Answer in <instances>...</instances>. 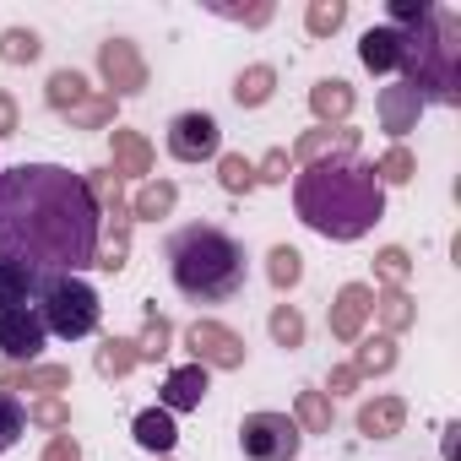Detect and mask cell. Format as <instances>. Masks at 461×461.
<instances>
[{"mask_svg":"<svg viewBox=\"0 0 461 461\" xmlns=\"http://www.w3.org/2000/svg\"><path fill=\"white\" fill-rule=\"evenodd\" d=\"M50 331L39 310H0V364H39Z\"/></svg>","mask_w":461,"mask_h":461,"instance_id":"obj_10","label":"cell"},{"mask_svg":"<svg viewBox=\"0 0 461 461\" xmlns=\"http://www.w3.org/2000/svg\"><path fill=\"white\" fill-rule=\"evenodd\" d=\"M131 342H136V358H141V364H163L168 348H174V321H168L158 304H141V331H136Z\"/></svg>","mask_w":461,"mask_h":461,"instance_id":"obj_24","label":"cell"},{"mask_svg":"<svg viewBox=\"0 0 461 461\" xmlns=\"http://www.w3.org/2000/svg\"><path fill=\"white\" fill-rule=\"evenodd\" d=\"M240 450H245V461H299L304 434L288 412H245Z\"/></svg>","mask_w":461,"mask_h":461,"instance_id":"obj_6","label":"cell"},{"mask_svg":"<svg viewBox=\"0 0 461 461\" xmlns=\"http://www.w3.org/2000/svg\"><path fill=\"white\" fill-rule=\"evenodd\" d=\"M39 461H82V439L60 429V434H50V445H44V456H39Z\"/></svg>","mask_w":461,"mask_h":461,"instance_id":"obj_44","label":"cell"},{"mask_svg":"<svg viewBox=\"0 0 461 461\" xmlns=\"http://www.w3.org/2000/svg\"><path fill=\"white\" fill-rule=\"evenodd\" d=\"M28 423L60 434V429H71V402L66 396H39V402H28Z\"/></svg>","mask_w":461,"mask_h":461,"instance_id":"obj_39","label":"cell"},{"mask_svg":"<svg viewBox=\"0 0 461 461\" xmlns=\"http://www.w3.org/2000/svg\"><path fill=\"white\" fill-rule=\"evenodd\" d=\"M109 152H114V174L120 179H147L152 174V163H158V152H152V141L141 136V131H125V125H114L109 131Z\"/></svg>","mask_w":461,"mask_h":461,"instance_id":"obj_16","label":"cell"},{"mask_svg":"<svg viewBox=\"0 0 461 461\" xmlns=\"http://www.w3.org/2000/svg\"><path fill=\"white\" fill-rule=\"evenodd\" d=\"M217 185L228 195H250L256 190V163L245 152H217Z\"/></svg>","mask_w":461,"mask_h":461,"instance_id":"obj_34","label":"cell"},{"mask_svg":"<svg viewBox=\"0 0 461 461\" xmlns=\"http://www.w3.org/2000/svg\"><path fill=\"white\" fill-rule=\"evenodd\" d=\"M185 348H190V364H201V369H228V375H234V369L250 364L245 337H240L234 326L212 321V315H201V321L185 326Z\"/></svg>","mask_w":461,"mask_h":461,"instance_id":"obj_7","label":"cell"},{"mask_svg":"<svg viewBox=\"0 0 461 461\" xmlns=\"http://www.w3.org/2000/svg\"><path fill=\"white\" fill-rule=\"evenodd\" d=\"M267 283H272L277 294H294V288L304 283V256H299L294 245H272V250H267Z\"/></svg>","mask_w":461,"mask_h":461,"instance_id":"obj_32","label":"cell"},{"mask_svg":"<svg viewBox=\"0 0 461 461\" xmlns=\"http://www.w3.org/2000/svg\"><path fill=\"white\" fill-rule=\"evenodd\" d=\"M163 261H168V277L174 288L190 299V304H228L245 294V277H250V256L245 245L217 222H185L168 234L163 245Z\"/></svg>","mask_w":461,"mask_h":461,"instance_id":"obj_3","label":"cell"},{"mask_svg":"<svg viewBox=\"0 0 461 461\" xmlns=\"http://www.w3.org/2000/svg\"><path fill=\"white\" fill-rule=\"evenodd\" d=\"M87 93H93V87H87V77H82L77 66H60V71H50V82H44V104H50L55 114L77 109V104H82Z\"/></svg>","mask_w":461,"mask_h":461,"instance_id":"obj_30","label":"cell"},{"mask_svg":"<svg viewBox=\"0 0 461 461\" xmlns=\"http://www.w3.org/2000/svg\"><path fill=\"white\" fill-rule=\"evenodd\" d=\"M358 131L353 125H315V131H304L299 141H294V168H310V163H321V158H358Z\"/></svg>","mask_w":461,"mask_h":461,"instance_id":"obj_11","label":"cell"},{"mask_svg":"<svg viewBox=\"0 0 461 461\" xmlns=\"http://www.w3.org/2000/svg\"><path fill=\"white\" fill-rule=\"evenodd\" d=\"M375 114H380V131L402 147V136H407V131H418V120H423V98H418L407 82H391V87H380Z\"/></svg>","mask_w":461,"mask_h":461,"instance_id":"obj_14","label":"cell"},{"mask_svg":"<svg viewBox=\"0 0 461 461\" xmlns=\"http://www.w3.org/2000/svg\"><path fill=\"white\" fill-rule=\"evenodd\" d=\"M267 331H272V342L277 348H288V353H299L304 348V315H299V304H272V315H267Z\"/></svg>","mask_w":461,"mask_h":461,"instance_id":"obj_33","label":"cell"},{"mask_svg":"<svg viewBox=\"0 0 461 461\" xmlns=\"http://www.w3.org/2000/svg\"><path fill=\"white\" fill-rule=\"evenodd\" d=\"M342 23H348V0H310V12H304L310 39H337Z\"/></svg>","mask_w":461,"mask_h":461,"instance_id":"obj_35","label":"cell"},{"mask_svg":"<svg viewBox=\"0 0 461 461\" xmlns=\"http://www.w3.org/2000/svg\"><path fill=\"white\" fill-rule=\"evenodd\" d=\"M39 55H44L39 28H6V33H0V60H6V66H33Z\"/></svg>","mask_w":461,"mask_h":461,"instance_id":"obj_36","label":"cell"},{"mask_svg":"<svg viewBox=\"0 0 461 461\" xmlns=\"http://www.w3.org/2000/svg\"><path fill=\"white\" fill-rule=\"evenodd\" d=\"M294 212L310 234L353 245L385 217V185L369 158H321L294 174Z\"/></svg>","mask_w":461,"mask_h":461,"instance_id":"obj_2","label":"cell"},{"mask_svg":"<svg viewBox=\"0 0 461 461\" xmlns=\"http://www.w3.org/2000/svg\"><path fill=\"white\" fill-rule=\"evenodd\" d=\"M39 288L44 277L17 267V261H0V310H33L39 304Z\"/></svg>","mask_w":461,"mask_h":461,"instance_id":"obj_26","label":"cell"},{"mask_svg":"<svg viewBox=\"0 0 461 461\" xmlns=\"http://www.w3.org/2000/svg\"><path fill=\"white\" fill-rule=\"evenodd\" d=\"M369 304H375V288H369V283H342L337 299H331V315H326L331 337L353 348V342L364 337V326H369Z\"/></svg>","mask_w":461,"mask_h":461,"instance_id":"obj_12","label":"cell"},{"mask_svg":"<svg viewBox=\"0 0 461 461\" xmlns=\"http://www.w3.org/2000/svg\"><path fill=\"white\" fill-rule=\"evenodd\" d=\"M179 206V185L174 179H147L136 195H131V222H158Z\"/></svg>","mask_w":461,"mask_h":461,"instance_id":"obj_27","label":"cell"},{"mask_svg":"<svg viewBox=\"0 0 461 461\" xmlns=\"http://www.w3.org/2000/svg\"><path fill=\"white\" fill-rule=\"evenodd\" d=\"M310 109H315L321 125H348L353 109H358V93H353V82H342V77H321V82L310 87Z\"/></svg>","mask_w":461,"mask_h":461,"instance_id":"obj_18","label":"cell"},{"mask_svg":"<svg viewBox=\"0 0 461 461\" xmlns=\"http://www.w3.org/2000/svg\"><path fill=\"white\" fill-rule=\"evenodd\" d=\"M206 391H212V369H201V364H179V369L163 375V385H158V407H163V412H195V407L206 402Z\"/></svg>","mask_w":461,"mask_h":461,"instance_id":"obj_15","label":"cell"},{"mask_svg":"<svg viewBox=\"0 0 461 461\" xmlns=\"http://www.w3.org/2000/svg\"><path fill=\"white\" fill-rule=\"evenodd\" d=\"M288 174H294V158H288V147H272V152L256 163V185H288Z\"/></svg>","mask_w":461,"mask_h":461,"instance_id":"obj_42","label":"cell"},{"mask_svg":"<svg viewBox=\"0 0 461 461\" xmlns=\"http://www.w3.org/2000/svg\"><path fill=\"white\" fill-rule=\"evenodd\" d=\"M23 434H28V407H23V396L0 391V450H12Z\"/></svg>","mask_w":461,"mask_h":461,"instance_id":"obj_40","label":"cell"},{"mask_svg":"<svg viewBox=\"0 0 461 461\" xmlns=\"http://www.w3.org/2000/svg\"><path fill=\"white\" fill-rule=\"evenodd\" d=\"M402 364V348H396V337H385V331H364L358 342H353V369H358V380H380V375H391Z\"/></svg>","mask_w":461,"mask_h":461,"instance_id":"obj_21","label":"cell"},{"mask_svg":"<svg viewBox=\"0 0 461 461\" xmlns=\"http://www.w3.org/2000/svg\"><path fill=\"white\" fill-rule=\"evenodd\" d=\"M136 364H141V358H136V342H131V337H104L98 353H93V369H98L104 380H125Z\"/></svg>","mask_w":461,"mask_h":461,"instance_id":"obj_31","label":"cell"},{"mask_svg":"<svg viewBox=\"0 0 461 461\" xmlns=\"http://www.w3.org/2000/svg\"><path fill=\"white\" fill-rule=\"evenodd\" d=\"M158 461H168V456H158Z\"/></svg>","mask_w":461,"mask_h":461,"instance_id":"obj_47","label":"cell"},{"mask_svg":"<svg viewBox=\"0 0 461 461\" xmlns=\"http://www.w3.org/2000/svg\"><path fill=\"white\" fill-rule=\"evenodd\" d=\"M206 12L222 17V23H240V28H267V23L277 17L272 0H261V6H228V0H206Z\"/></svg>","mask_w":461,"mask_h":461,"instance_id":"obj_38","label":"cell"},{"mask_svg":"<svg viewBox=\"0 0 461 461\" xmlns=\"http://www.w3.org/2000/svg\"><path fill=\"white\" fill-rule=\"evenodd\" d=\"M364 380H358V369L353 364H331V375H326V396L337 402V396H353Z\"/></svg>","mask_w":461,"mask_h":461,"instance_id":"obj_43","label":"cell"},{"mask_svg":"<svg viewBox=\"0 0 461 461\" xmlns=\"http://www.w3.org/2000/svg\"><path fill=\"white\" fill-rule=\"evenodd\" d=\"M66 125H71V131H114V125H120V98L87 93L77 109H66Z\"/></svg>","mask_w":461,"mask_h":461,"instance_id":"obj_28","label":"cell"},{"mask_svg":"<svg viewBox=\"0 0 461 461\" xmlns=\"http://www.w3.org/2000/svg\"><path fill=\"white\" fill-rule=\"evenodd\" d=\"M222 152V125L206 109H185L168 120V158L179 163H212Z\"/></svg>","mask_w":461,"mask_h":461,"instance_id":"obj_9","label":"cell"},{"mask_svg":"<svg viewBox=\"0 0 461 461\" xmlns=\"http://www.w3.org/2000/svg\"><path fill=\"white\" fill-rule=\"evenodd\" d=\"M375 179H380V185H412V179H418V158H412L407 147H391V152L375 163Z\"/></svg>","mask_w":461,"mask_h":461,"instance_id":"obj_41","label":"cell"},{"mask_svg":"<svg viewBox=\"0 0 461 461\" xmlns=\"http://www.w3.org/2000/svg\"><path fill=\"white\" fill-rule=\"evenodd\" d=\"M369 315L380 321V331H385V337H402V331H412V326H418V304H412V294H407V288H375Z\"/></svg>","mask_w":461,"mask_h":461,"instance_id":"obj_23","label":"cell"},{"mask_svg":"<svg viewBox=\"0 0 461 461\" xmlns=\"http://www.w3.org/2000/svg\"><path fill=\"white\" fill-rule=\"evenodd\" d=\"M17 131H23V104H17L12 87H0V141L17 136Z\"/></svg>","mask_w":461,"mask_h":461,"instance_id":"obj_45","label":"cell"},{"mask_svg":"<svg viewBox=\"0 0 461 461\" xmlns=\"http://www.w3.org/2000/svg\"><path fill=\"white\" fill-rule=\"evenodd\" d=\"M228 93H234V104H240V109H267V104L277 98V66H267V60L245 66Z\"/></svg>","mask_w":461,"mask_h":461,"instance_id":"obj_25","label":"cell"},{"mask_svg":"<svg viewBox=\"0 0 461 461\" xmlns=\"http://www.w3.org/2000/svg\"><path fill=\"white\" fill-rule=\"evenodd\" d=\"M402 82L423 98V109L461 104V17L450 6H429V17L402 33Z\"/></svg>","mask_w":461,"mask_h":461,"instance_id":"obj_4","label":"cell"},{"mask_svg":"<svg viewBox=\"0 0 461 461\" xmlns=\"http://www.w3.org/2000/svg\"><path fill=\"white\" fill-rule=\"evenodd\" d=\"M104 217L87 179L60 163L0 168V261L39 277H82L98 256Z\"/></svg>","mask_w":461,"mask_h":461,"instance_id":"obj_1","label":"cell"},{"mask_svg":"<svg viewBox=\"0 0 461 461\" xmlns=\"http://www.w3.org/2000/svg\"><path fill=\"white\" fill-rule=\"evenodd\" d=\"M407 277H412V256L402 245H380L375 250V283L380 288H407Z\"/></svg>","mask_w":461,"mask_h":461,"instance_id":"obj_37","label":"cell"},{"mask_svg":"<svg viewBox=\"0 0 461 461\" xmlns=\"http://www.w3.org/2000/svg\"><path fill=\"white\" fill-rule=\"evenodd\" d=\"M98 77L109 98H141L147 93V55L136 39H104L98 44Z\"/></svg>","mask_w":461,"mask_h":461,"instance_id":"obj_8","label":"cell"},{"mask_svg":"<svg viewBox=\"0 0 461 461\" xmlns=\"http://www.w3.org/2000/svg\"><path fill=\"white\" fill-rule=\"evenodd\" d=\"M402 429H407V402L396 391H380L358 407V434L364 439H396Z\"/></svg>","mask_w":461,"mask_h":461,"instance_id":"obj_17","label":"cell"},{"mask_svg":"<svg viewBox=\"0 0 461 461\" xmlns=\"http://www.w3.org/2000/svg\"><path fill=\"white\" fill-rule=\"evenodd\" d=\"M294 423H299V434H331L337 429V402L326 391H299L294 396Z\"/></svg>","mask_w":461,"mask_h":461,"instance_id":"obj_29","label":"cell"},{"mask_svg":"<svg viewBox=\"0 0 461 461\" xmlns=\"http://www.w3.org/2000/svg\"><path fill=\"white\" fill-rule=\"evenodd\" d=\"M131 212H114V217H104V234H98V256H93V267L98 272H109V277H120L125 272V261H131Z\"/></svg>","mask_w":461,"mask_h":461,"instance_id":"obj_19","label":"cell"},{"mask_svg":"<svg viewBox=\"0 0 461 461\" xmlns=\"http://www.w3.org/2000/svg\"><path fill=\"white\" fill-rule=\"evenodd\" d=\"M358 60H364V71H375V77H396L402 71V33L396 28H369L364 39H358Z\"/></svg>","mask_w":461,"mask_h":461,"instance_id":"obj_20","label":"cell"},{"mask_svg":"<svg viewBox=\"0 0 461 461\" xmlns=\"http://www.w3.org/2000/svg\"><path fill=\"white\" fill-rule=\"evenodd\" d=\"M33 310H39L44 331L60 337V342H82V337H93L98 321H104V299H98V288L82 283V277H44Z\"/></svg>","mask_w":461,"mask_h":461,"instance_id":"obj_5","label":"cell"},{"mask_svg":"<svg viewBox=\"0 0 461 461\" xmlns=\"http://www.w3.org/2000/svg\"><path fill=\"white\" fill-rule=\"evenodd\" d=\"M456 434H461V429H456V423H445V461H456Z\"/></svg>","mask_w":461,"mask_h":461,"instance_id":"obj_46","label":"cell"},{"mask_svg":"<svg viewBox=\"0 0 461 461\" xmlns=\"http://www.w3.org/2000/svg\"><path fill=\"white\" fill-rule=\"evenodd\" d=\"M0 391H28L39 396H66L71 391V364H0Z\"/></svg>","mask_w":461,"mask_h":461,"instance_id":"obj_13","label":"cell"},{"mask_svg":"<svg viewBox=\"0 0 461 461\" xmlns=\"http://www.w3.org/2000/svg\"><path fill=\"white\" fill-rule=\"evenodd\" d=\"M131 439H136L147 456H168V450L179 445V423H174V412H163V407H141L136 423H131Z\"/></svg>","mask_w":461,"mask_h":461,"instance_id":"obj_22","label":"cell"}]
</instances>
